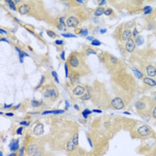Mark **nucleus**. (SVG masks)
Segmentation results:
<instances>
[{"label":"nucleus","mask_w":156,"mask_h":156,"mask_svg":"<svg viewBox=\"0 0 156 156\" xmlns=\"http://www.w3.org/2000/svg\"><path fill=\"white\" fill-rule=\"evenodd\" d=\"M111 86L114 96L111 101V108L118 111L129 106L138 92V86L135 76L129 71L112 75Z\"/></svg>","instance_id":"f257e3e1"},{"label":"nucleus","mask_w":156,"mask_h":156,"mask_svg":"<svg viewBox=\"0 0 156 156\" xmlns=\"http://www.w3.org/2000/svg\"><path fill=\"white\" fill-rule=\"evenodd\" d=\"M67 64L71 72L70 78L74 80L81 76H85L90 73V69L86 63L84 55L81 53L72 52V54H70Z\"/></svg>","instance_id":"f03ea898"},{"label":"nucleus","mask_w":156,"mask_h":156,"mask_svg":"<svg viewBox=\"0 0 156 156\" xmlns=\"http://www.w3.org/2000/svg\"><path fill=\"white\" fill-rule=\"evenodd\" d=\"M98 57L100 58V61L105 65L107 71L112 76L128 71L127 65L120 58H118L117 56L110 54L108 52H103L102 55Z\"/></svg>","instance_id":"7ed1b4c3"},{"label":"nucleus","mask_w":156,"mask_h":156,"mask_svg":"<svg viewBox=\"0 0 156 156\" xmlns=\"http://www.w3.org/2000/svg\"><path fill=\"white\" fill-rule=\"evenodd\" d=\"M155 105L151 96H143L135 101V109L143 120L148 121L152 118V111Z\"/></svg>","instance_id":"20e7f679"},{"label":"nucleus","mask_w":156,"mask_h":156,"mask_svg":"<svg viewBox=\"0 0 156 156\" xmlns=\"http://www.w3.org/2000/svg\"><path fill=\"white\" fill-rule=\"evenodd\" d=\"M136 154L142 156H156V133L154 135L140 140L136 148Z\"/></svg>","instance_id":"39448f33"},{"label":"nucleus","mask_w":156,"mask_h":156,"mask_svg":"<svg viewBox=\"0 0 156 156\" xmlns=\"http://www.w3.org/2000/svg\"><path fill=\"white\" fill-rule=\"evenodd\" d=\"M44 144L45 141L41 138L34 137L31 136H27L25 142H24V147H25V154L27 156H32L37 152L44 149Z\"/></svg>","instance_id":"423d86ee"},{"label":"nucleus","mask_w":156,"mask_h":156,"mask_svg":"<svg viewBox=\"0 0 156 156\" xmlns=\"http://www.w3.org/2000/svg\"><path fill=\"white\" fill-rule=\"evenodd\" d=\"M112 37L118 42V44H125L129 39L132 38V30L126 26V23H123L115 28Z\"/></svg>","instance_id":"0eeeda50"},{"label":"nucleus","mask_w":156,"mask_h":156,"mask_svg":"<svg viewBox=\"0 0 156 156\" xmlns=\"http://www.w3.org/2000/svg\"><path fill=\"white\" fill-rule=\"evenodd\" d=\"M144 1H125V7L127 8V11L130 13H138L143 12V5Z\"/></svg>","instance_id":"6e6552de"},{"label":"nucleus","mask_w":156,"mask_h":156,"mask_svg":"<svg viewBox=\"0 0 156 156\" xmlns=\"http://www.w3.org/2000/svg\"><path fill=\"white\" fill-rule=\"evenodd\" d=\"M142 81H143V84H144V87H143L144 91H146L147 89L154 88V87H156V80L153 79V78L144 76L143 80H142Z\"/></svg>","instance_id":"1a4fd4ad"},{"label":"nucleus","mask_w":156,"mask_h":156,"mask_svg":"<svg viewBox=\"0 0 156 156\" xmlns=\"http://www.w3.org/2000/svg\"><path fill=\"white\" fill-rule=\"evenodd\" d=\"M124 49L126 51L127 54H133L136 49V42H135V39L134 38H130L129 39L125 44H124Z\"/></svg>","instance_id":"9d476101"},{"label":"nucleus","mask_w":156,"mask_h":156,"mask_svg":"<svg viewBox=\"0 0 156 156\" xmlns=\"http://www.w3.org/2000/svg\"><path fill=\"white\" fill-rule=\"evenodd\" d=\"M66 23H67V26L70 27V28H76L80 24V20L77 17H75V16H70L67 19Z\"/></svg>","instance_id":"9b49d317"},{"label":"nucleus","mask_w":156,"mask_h":156,"mask_svg":"<svg viewBox=\"0 0 156 156\" xmlns=\"http://www.w3.org/2000/svg\"><path fill=\"white\" fill-rule=\"evenodd\" d=\"M86 88L82 86L77 85L73 89H72V94L76 96H82L86 93Z\"/></svg>","instance_id":"f8f14e48"},{"label":"nucleus","mask_w":156,"mask_h":156,"mask_svg":"<svg viewBox=\"0 0 156 156\" xmlns=\"http://www.w3.org/2000/svg\"><path fill=\"white\" fill-rule=\"evenodd\" d=\"M145 30L149 31H155L156 30V20L154 19H147L145 23Z\"/></svg>","instance_id":"ddd939ff"},{"label":"nucleus","mask_w":156,"mask_h":156,"mask_svg":"<svg viewBox=\"0 0 156 156\" xmlns=\"http://www.w3.org/2000/svg\"><path fill=\"white\" fill-rule=\"evenodd\" d=\"M18 11L21 14H28L30 12V4L29 2H23V4L19 6Z\"/></svg>","instance_id":"4468645a"},{"label":"nucleus","mask_w":156,"mask_h":156,"mask_svg":"<svg viewBox=\"0 0 156 156\" xmlns=\"http://www.w3.org/2000/svg\"><path fill=\"white\" fill-rule=\"evenodd\" d=\"M43 127H44V126H43L42 123H40V122L37 123L36 125L34 126V129H33V133H34V135L37 136H41V135L43 134V130H44V128H43Z\"/></svg>","instance_id":"2eb2a0df"},{"label":"nucleus","mask_w":156,"mask_h":156,"mask_svg":"<svg viewBox=\"0 0 156 156\" xmlns=\"http://www.w3.org/2000/svg\"><path fill=\"white\" fill-rule=\"evenodd\" d=\"M9 148H10V150H11L12 153H15V152L20 148V145H19V139L12 140L10 144H9Z\"/></svg>","instance_id":"dca6fc26"},{"label":"nucleus","mask_w":156,"mask_h":156,"mask_svg":"<svg viewBox=\"0 0 156 156\" xmlns=\"http://www.w3.org/2000/svg\"><path fill=\"white\" fill-rule=\"evenodd\" d=\"M105 10V9L103 6H99V7H97L96 10L94 11V15H95L96 17H99V16H101L102 14H104Z\"/></svg>","instance_id":"f3484780"},{"label":"nucleus","mask_w":156,"mask_h":156,"mask_svg":"<svg viewBox=\"0 0 156 156\" xmlns=\"http://www.w3.org/2000/svg\"><path fill=\"white\" fill-rule=\"evenodd\" d=\"M32 156H54V154H53L52 153L47 152L45 149H43V150H41V151H39V152H37V154H35L34 155H32Z\"/></svg>","instance_id":"a211bd4d"},{"label":"nucleus","mask_w":156,"mask_h":156,"mask_svg":"<svg viewBox=\"0 0 156 156\" xmlns=\"http://www.w3.org/2000/svg\"><path fill=\"white\" fill-rule=\"evenodd\" d=\"M92 97V92L91 91H86L84 95L82 96H80L81 100H88Z\"/></svg>","instance_id":"6ab92c4d"},{"label":"nucleus","mask_w":156,"mask_h":156,"mask_svg":"<svg viewBox=\"0 0 156 156\" xmlns=\"http://www.w3.org/2000/svg\"><path fill=\"white\" fill-rule=\"evenodd\" d=\"M91 113H92V112H91L90 110H88V109H85L84 111L82 112V116L84 117L85 119H87L88 115H89V114H91Z\"/></svg>","instance_id":"aec40b11"},{"label":"nucleus","mask_w":156,"mask_h":156,"mask_svg":"<svg viewBox=\"0 0 156 156\" xmlns=\"http://www.w3.org/2000/svg\"><path fill=\"white\" fill-rule=\"evenodd\" d=\"M112 13H114V12H113V9L111 8V7L106 8V9L105 10V12H104V14H105L106 16H111Z\"/></svg>","instance_id":"412c9836"},{"label":"nucleus","mask_w":156,"mask_h":156,"mask_svg":"<svg viewBox=\"0 0 156 156\" xmlns=\"http://www.w3.org/2000/svg\"><path fill=\"white\" fill-rule=\"evenodd\" d=\"M86 55H97V53H96V51L93 49V48H87L86 49Z\"/></svg>","instance_id":"4be33fe9"},{"label":"nucleus","mask_w":156,"mask_h":156,"mask_svg":"<svg viewBox=\"0 0 156 156\" xmlns=\"http://www.w3.org/2000/svg\"><path fill=\"white\" fill-rule=\"evenodd\" d=\"M6 3L9 5V6L11 7V9H12L13 11H16V10H17V9H16V7H15V5H14L13 1H11V0H6Z\"/></svg>","instance_id":"5701e85b"},{"label":"nucleus","mask_w":156,"mask_h":156,"mask_svg":"<svg viewBox=\"0 0 156 156\" xmlns=\"http://www.w3.org/2000/svg\"><path fill=\"white\" fill-rule=\"evenodd\" d=\"M138 35H139V32H138V30H137L136 27L135 26V27L133 28V30H132V37L133 38H135V37H136Z\"/></svg>","instance_id":"b1692460"},{"label":"nucleus","mask_w":156,"mask_h":156,"mask_svg":"<svg viewBox=\"0 0 156 156\" xmlns=\"http://www.w3.org/2000/svg\"><path fill=\"white\" fill-rule=\"evenodd\" d=\"M41 104H42L41 102H38L37 100H32L31 101V106H33V107H38V106H40Z\"/></svg>","instance_id":"393cba45"},{"label":"nucleus","mask_w":156,"mask_h":156,"mask_svg":"<svg viewBox=\"0 0 156 156\" xmlns=\"http://www.w3.org/2000/svg\"><path fill=\"white\" fill-rule=\"evenodd\" d=\"M64 69H65V75H66V78H69V72H70V69H69V66L67 64V62L64 64Z\"/></svg>","instance_id":"a878e982"},{"label":"nucleus","mask_w":156,"mask_h":156,"mask_svg":"<svg viewBox=\"0 0 156 156\" xmlns=\"http://www.w3.org/2000/svg\"><path fill=\"white\" fill-rule=\"evenodd\" d=\"M102 45V43L99 41V40H97V39H94L92 42H91V46H96V47H98V46H101Z\"/></svg>","instance_id":"bb28decb"},{"label":"nucleus","mask_w":156,"mask_h":156,"mask_svg":"<svg viewBox=\"0 0 156 156\" xmlns=\"http://www.w3.org/2000/svg\"><path fill=\"white\" fill-rule=\"evenodd\" d=\"M87 34H88V30H87V29H81V30H80V35H81V36H87Z\"/></svg>","instance_id":"cd10ccee"},{"label":"nucleus","mask_w":156,"mask_h":156,"mask_svg":"<svg viewBox=\"0 0 156 156\" xmlns=\"http://www.w3.org/2000/svg\"><path fill=\"white\" fill-rule=\"evenodd\" d=\"M62 36L63 37H77L76 35H73L72 33H62Z\"/></svg>","instance_id":"c85d7f7f"},{"label":"nucleus","mask_w":156,"mask_h":156,"mask_svg":"<svg viewBox=\"0 0 156 156\" xmlns=\"http://www.w3.org/2000/svg\"><path fill=\"white\" fill-rule=\"evenodd\" d=\"M51 74L54 76V78H55V80L57 82V83H59V80H58V75H57V73L55 72V71H52V72H51Z\"/></svg>","instance_id":"c756f323"},{"label":"nucleus","mask_w":156,"mask_h":156,"mask_svg":"<svg viewBox=\"0 0 156 156\" xmlns=\"http://www.w3.org/2000/svg\"><path fill=\"white\" fill-rule=\"evenodd\" d=\"M152 118L154 120H156V105L154 107V109H153V111H152Z\"/></svg>","instance_id":"7c9ffc66"},{"label":"nucleus","mask_w":156,"mask_h":156,"mask_svg":"<svg viewBox=\"0 0 156 156\" xmlns=\"http://www.w3.org/2000/svg\"><path fill=\"white\" fill-rule=\"evenodd\" d=\"M55 45H57V46H62V45L64 44V41H63V40H61V39H56V40L55 41Z\"/></svg>","instance_id":"2f4dec72"},{"label":"nucleus","mask_w":156,"mask_h":156,"mask_svg":"<svg viewBox=\"0 0 156 156\" xmlns=\"http://www.w3.org/2000/svg\"><path fill=\"white\" fill-rule=\"evenodd\" d=\"M47 33H48V35L50 37H53V38H54V37H55V32H53L52 30H48V31H47Z\"/></svg>","instance_id":"473e14b6"},{"label":"nucleus","mask_w":156,"mask_h":156,"mask_svg":"<svg viewBox=\"0 0 156 156\" xmlns=\"http://www.w3.org/2000/svg\"><path fill=\"white\" fill-rule=\"evenodd\" d=\"M23 127L18 128V129L16 130V134H17V135H22V134H23Z\"/></svg>","instance_id":"72a5a7b5"},{"label":"nucleus","mask_w":156,"mask_h":156,"mask_svg":"<svg viewBox=\"0 0 156 156\" xmlns=\"http://www.w3.org/2000/svg\"><path fill=\"white\" fill-rule=\"evenodd\" d=\"M151 97H152V99L154 101V103L156 104V91L152 92V94H151Z\"/></svg>","instance_id":"f704fd0d"},{"label":"nucleus","mask_w":156,"mask_h":156,"mask_svg":"<svg viewBox=\"0 0 156 156\" xmlns=\"http://www.w3.org/2000/svg\"><path fill=\"white\" fill-rule=\"evenodd\" d=\"M61 59L63 61L65 60V52L64 51H62V54H61Z\"/></svg>","instance_id":"c9c22d12"},{"label":"nucleus","mask_w":156,"mask_h":156,"mask_svg":"<svg viewBox=\"0 0 156 156\" xmlns=\"http://www.w3.org/2000/svg\"><path fill=\"white\" fill-rule=\"evenodd\" d=\"M98 4H99V6H101V5H106L107 2H106V1H99Z\"/></svg>","instance_id":"e433bc0d"},{"label":"nucleus","mask_w":156,"mask_h":156,"mask_svg":"<svg viewBox=\"0 0 156 156\" xmlns=\"http://www.w3.org/2000/svg\"><path fill=\"white\" fill-rule=\"evenodd\" d=\"M20 124L21 125H24V126H29L30 125V123L27 122V121H22V122H20Z\"/></svg>","instance_id":"4c0bfd02"},{"label":"nucleus","mask_w":156,"mask_h":156,"mask_svg":"<svg viewBox=\"0 0 156 156\" xmlns=\"http://www.w3.org/2000/svg\"><path fill=\"white\" fill-rule=\"evenodd\" d=\"M12 105H5V106H4V109H9V108H12Z\"/></svg>","instance_id":"58836bf2"},{"label":"nucleus","mask_w":156,"mask_h":156,"mask_svg":"<svg viewBox=\"0 0 156 156\" xmlns=\"http://www.w3.org/2000/svg\"><path fill=\"white\" fill-rule=\"evenodd\" d=\"M5 115H6V116H9V117H12L14 114H13L12 112H7V113H5Z\"/></svg>","instance_id":"ea45409f"},{"label":"nucleus","mask_w":156,"mask_h":156,"mask_svg":"<svg viewBox=\"0 0 156 156\" xmlns=\"http://www.w3.org/2000/svg\"><path fill=\"white\" fill-rule=\"evenodd\" d=\"M0 33H1V34H7V32H6V31H5L3 29H0Z\"/></svg>","instance_id":"a19ab883"},{"label":"nucleus","mask_w":156,"mask_h":156,"mask_svg":"<svg viewBox=\"0 0 156 156\" xmlns=\"http://www.w3.org/2000/svg\"><path fill=\"white\" fill-rule=\"evenodd\" d=\"M87 40H90V41L92 42V41L94 40V37H87Z\"/></svg>","instance_id":"79ce46f5"},{"label":"nucleus","mask_w":156,"mask_h":156,"mask_svg":"<svg viewBox=\"0 0 156 156\" xmlns=\"http://www.w3.org/2000/svg\"><path fill=\"white\" fill-rule=\"evenodd\" d=\"M93 112H99V113H101V112H102V111H101V110H93Z\"/></svg>","instance_id":"37998d69"},{"label":"nucleus","mask_w":156,"mask_h":156,"mask_svg":"<svg viewBox=\"0 0 156 156\" xmlns=\"http://www.w3.org/2000/svg\"><path fill=\"white\" fill-rule=\"evenodd\" d=\"M105 32H106V30H105H105H100V33H102V34H103V33H105Z\"/></svg>","instance_id":"c03bdc74"},{"label":"nucleus","mask_w":156,"mask_h":156,"mask_svg":"<svg viewBox=\"0 0 156 156\" xmlns=\"http://www.w3.org/2000/svg\"><path fill=\"white\" fill-rule=\"evenodd\" d=\"M74 108L76 109V110H78V111L80 110V107H79V105H74Z\"/></svg>","instance_id":"a18cd8bd"},{"label":"nucleus","mask_w":156,"mask_h":156,"mask_svg":"<svg viewBox=\"0 0 156 156\" xmlns=\"http://www.w3.org/2000/svg\"><path fill=\"white\" fill-rule=\"evenodd\" d=\"M65 104H66V106H67V107H70V105H69V103H68V101H67V100L65 101Z\"/></svg>","instance_id":"49530a36"},{"label":"nucleus","mask_w":156,"mask_h":156,"mask_svg":"<svg viewBox=\"0 0 156 156\" xmlns=\"http://www.w3.org/2000/svg\"><path fill=\"white\" fill-rule=\"evenodd\" d=\"M8 156H17V154H16L15 153H12L11 154H9V155H8Z\"/></svg>","instance_id":"de8ad7c7"},{"label":"nucleus","mask_w":156,"mask_h":156,"mask_svg":"<svg viewBox=\"0 0 156 156\" xmlns=\"http://www.w3.org/2000/svg\"><path fill=\"white\" fill-rule=\"evenodd\" d=\"M0 156H4V154H3V151L2 150L0 151Z\"/></svg>","instance_id":"09e8293b"}]
</instances>
